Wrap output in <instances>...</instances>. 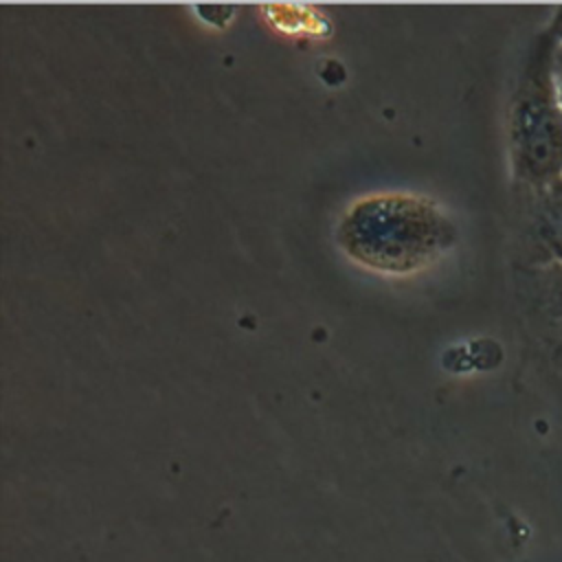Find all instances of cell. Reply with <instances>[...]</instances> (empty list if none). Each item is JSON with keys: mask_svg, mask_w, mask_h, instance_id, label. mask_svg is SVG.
<instances>
[{"mask_svg": "<svg viewBox=\"0 0 562 562\" xmlns=\"http://www.w3.org/2000/svg\"><path fill=\"white\" fill-rule=\"evenodd\" d=\"M342 250L380 272H415L454 244V226L428 198L378 193L358 200L338 226Z\"/></svg>", "mask_w": 562, "mask_h": 562, "instance_id": "1", "label": "cell"}, {"mask_svg": "<svg viewBox=\"0 0 562 562\" xmlns=\"http://www.w3.org/2000/svg\"><path fill=\"white\" fill-rule=\"evenodd\" d=\"M555 37L542 29L525 59L509 114L516 178L531 191L562 180V103L553 75Z\"/></svg>", "mask_w": 562, "mask_h": 562, "instance_id": "2", "label": "cell"}, {"mask_svg": "<svg viewBox=\"0 0 562 562\" xmlns=\"http://www.w3.org/2000/svg\"><path fill=\"white\" fill-rule=\"evenodd\" d=\"M531 303L544 349L562 367V261H540L536 266Z\"/></svg>", "mask_w": 562, "mask_h": 562, "instance_id": "3", "label": "cell"}, {"mask_svg": "<svg viewBox=\"0 0 562 562\" xmlns=\"http://www.w3.org/2000/svg\"><path fill=\"white\" fill-rule=\"evenodd\" d=\"M533 193L536 241L544 250V261H562V180Z\"/></svg>", "mask_w": 562, "mask_h": 562, "instance_id": "4", "label": "cell"}, {"mask_svg": "<svg viewBox=\"0 0 562 562\" xmlns=\"http://www.w3.org/2000/svg\"><path fill=\"white\" fill-rule=\"evenodd\" d=\"M553 75H555V86H558V94H560V103H562V42L555 40V48H553Z\"/></svg>", "mask_w": 562, "mask_h": 562, "instance_id": "5", "label": "cell"}, {"mask_svg": "<svg viewBox=\"0 0 562 562\" xmlns=\"http://www.w3.org/2000/svg\"><path fill=\"white\" fill-rule=\"evenodd\" d=\"M558 42H562V7H558L544 26Z\"/></svg>", "mask_w": 562, "mask_h": 562, "instance_id": "6", "label": "cell"}]
</instances>
